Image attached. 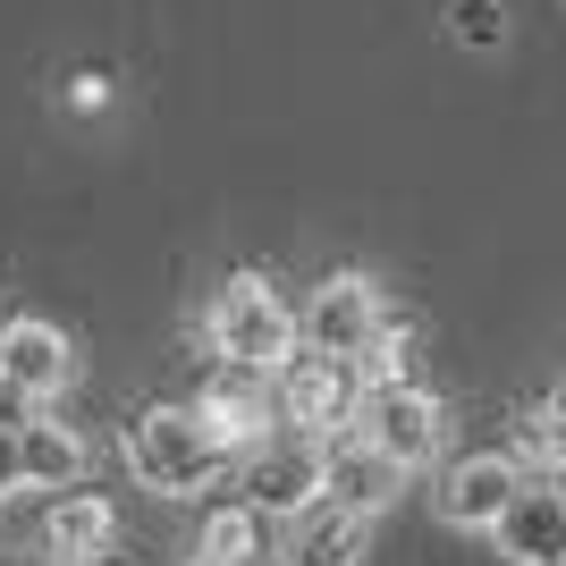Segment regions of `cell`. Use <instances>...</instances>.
<instances>
[{"label": "cell", "instance_id": "6", "mask_svg": "<svg viewBox=\"0 0 566 566\" xmlns=\"http://www.w3.org/2000/svg\"><path fill=\"white\" fill-rule=\"evenodd\" d=\"M491 549L507 566H566V473H524L491 516Z\"/></svg>", "mask_w": 566, "mask_h": 566}, {"label": "cell", "instance_id": "16", "mask_svg": "<svg viewBox=\"0 0 566 566\" xmlns=\"http://www.w3.org/2000/svg\"><path fill=\"white\" fill-rule=\"evenodd\" d=\"M524 473H566V398H533L516 406V431H507Z\"/></svg>", "mask_w": 566, "mask_h": 566}, {"label": "cell", "instance_id": "22", "mask_svg": "<svg viewBox=\"0 0 566 566\" xmlns=\"http://www.w3.org/2000/svg\"><path fill=\"white\" fill-rule=\"evenodd\" d=\"M558 398H566V389H558Z\"/></svg>", "mask_w": 566, "mask_h": 566}, {"label": "cell", "instance_id": "1", "mask_svg": "<svg viewBox=\"0 0 566 566\" xmlns=\"http://www.w3.org/2000/svg\"><path fill=\"white\" fill-rule=\"evenodd\" d=\"M203 338H212L220 364L280 373L287 355H296V305H287L280 287L262 280V271H237V280L212 296V313H203Z\"/></svg>", "mask_w": 566, "mask_h": 566}, {"label": "cell", "instance_id": "5", "mask_svg": "<svg viewBox=\"0 0 566 566\" xmlns=\"http://www.w3.org/2000/svg\"><path fill=\"white\" fill-rule=\"evenodd\" d=\"M389 322V305H380V280L373 271H331V280L305 296V313H296V347L313 355H364V338Z\"/></svg>", "mask_w": 566, "mask_h": 566}, {"label": "cell", "instance_id": "17", "mask_svg": "<svg viewBox=\"0 0 566 566\" xmlns=\"http://www.w3.org/2000/svg\"><path fill=\"white\" fill-rule=\"evenodd\" d=\"M355 380L364 389H389V380H415V322H380L355 355Z\"/></svg>", "mask_w": 566, "mask_h": 566}, {"label": "cell", "instance_id": "12", "mask_svg": "<svg viewBox=\"0 0 566 566\" xmlns=\"http://www.w3.org/2000/svg\"><path fill=\"white\" fill-rule=\"evenodd\" d=\"M322 491H331L338 507H355V516H380V507L406 491V465H389V457L347 423V431L322 440Z\"/></svg>", "mask_w": 566, "mask_h": 566}, {"label": "cell", "instance_id": "11", "mask_svg": "<svg viewBox=\"0 0 566 566\" xmlns=\"http://www.w3.org/2000/svg\"><path fill=\"white\" fill-rule=\"evenodd\" d=\"M364 549H373V516L338 507L331 491L305 499V507L280 524V566H364Z\"/></svg>", "mask_w": 566, "mask_h": 566}, {"label": "cell", "instance_id": "8", "mask_svg": "<svg viewBox=\"0 0 566 566\" xmlns=\"http://www.w3.org/2000/svg\"><path fill=\"white\" fill-rule=\"evenodd\" d=\"M271 406H280L271 373H254V364H220V373L203 380V398H195V423H203V440H212L220 457H245V449L271 440Z\"/></svg>", "mask_w": 566, "mask_h": 566}, {"label": "cell", "instance_id": "4", "mask_svg": "<svg viewBox=\"0 0 566 566\" xmlns=\"http://www.w3.org/2000/svg\"><path fill=\"white\" fill-rule=\"evenodd\" d=\"M271 389H280V423H296L305 440H331V431H347L355 423V406H364V380H355V364L347 355H313V347H296L271 373Z\"/></svg>", "mask_w": 566, "mask_h": 566}, {"label": "cell", "instance_id": "21", "mask_svg": "<svg viewBox=\"0 0 566 566\" xmlns=\"http://www.w3.org/2000/svg\"><path fill=\"white\" fill-rule=\"evenodd\" d=\"M187 566H203V558H187Z\"/></svg>", "mask_w": 566, "mask_h": 566}, {"label": "cell", "instance_id": "2", "mask_svg": "<svg viewBox=\"0 0 566 566\" xmlns=\"http://www.w3.org/2000/svg\"><path fill=\"white\" fill-rule=\"evenodd\" d=\"M118 449H127V473H136L144 491H161V499H195L220 465H229V457L203 440L195 406H144Z\"/></svg>", "mask_w": 566, "mask_h": 566}, {"label": "cell", "instance_id": "20", "mask_svg": "<svg viewBox=\"0 0 566 566\" xmlns=\"http://www.w3.org/2000/svg\"><path fill=\"white\" fill-rule=\"evenodd\" d=\"M69 102H76V111H102V102H111V76H94V69H85V76L69 85Z\"/></svg>", "mask_w": 566, "mask_h": 566}, {"label": "cell", "instance_id": "10", "mask_svg": "<svg viewBox=\"0 0 566 566\" xmlns=\"http://www.w3.org/2000/svg\"><path fill=\"white\" fill-rule=\"evenodd\" d=\"M69 380H76V347H69V331H51L43 313H18V322H0V389H9V398L43 406V398H60Z\"/></svg>", "mask_w": 566, "mask_h": 566}, {"label": "cell", "instance_id": "23", "mask_svg": "<svg viewBox=\"0 0 566 566\" xmlns=\"http://www.w3.org/2000/svg\"><path fill=\"white\" fill-rule=\"evenodd\" d=\"M94 566H102V558H94Z\"/></svg>", "mask_w": 566, "mask_h": 566}, {"label": "cell", "instance_id": "9", "mask_svg": "<svg viewBox=\"0 0 566 566\" xmlns=\"http://www.w3.org/2000/svg\"><path fill=\"white\" fill-rule=\"evenodd\" d=\"M516 482H524L516 449H473V457H449V465H440L431 507H440V524H457V533H491V516L516 499Z\"/></svg>", "mask_w": 566, "mask_h": 566}, {"label": "cell", "instance_id": "7", "mask_svg": "<svg viewBox=\"0 0 566 566\" xmlns=\"http://www.w3.org/2000/svg\"><path fill=\"white\" fill-rule=\"evenodd\" d=\"M237 499L262 507L271 524H287L305 499H322V440L287 431V440H262V449L237 457Z\"/></svg>", "mask_w": 566, "mask_h": 566}, {"label": "cell", "instance_id": "3", "mask_svg": "<svg viewBox=\"0 0 566 566\" xmlns=\"http://www.w3.org/2000/svg\"><path fill=\"white\" fill-rule=\"evenodd\" d=\"M355 431H364V440H373L389 465L423 473V465H440V449H449V398H440V389H423V380L364 389V406H355Z\"/></svg>", "mask_w": 566, "mask_h": 566}, {"label": "cell", "instance_id": "19", "mask_svg": "<svg viewBox=\"0 0 566 566\" xmlns=\"http://www.w3.org/2000/svg\"><path fill=\"white\" fill-rule=\"evenodd\" d=\"M25 482H18V423H0V507L18 499Z\"/></svg>", "mask_w": 566, "mask_h": 566}, {"label": "cell", "instance_id": "13", "mask_svg": "<svg viewBox=\"0 0 566 566\" xmlns=\"http://www.w3.org/2000/svg\"><path fill=\"white\" fill-rule=\"evenodd\" d=\"M111 542H118V507H111L102 491H76V482L51 499L43 533H34V549H43L51 566H94Z\"/></svg>", "mask_w": 566, "mask_h": 566}, {"label": "cell", "instance_id": "18", "mask_svg": "<svg viewBox=\"0 0 566 566\" xmlns=\"http://www.w3.org/2000/svg\"><path fill=\"white\" fill-rule=\"evenodd\" d=\"M449 34L473 43V51H499L507 43V9L499 0H449Z\"/></svg>", "mask_w": 566, "mask_h": 566}, {"label": "cell", "instance_id": "14", "mask_svg": "<svg viewBox=\"0 0 566 566\" xmlns=\"http://www.w3.org/2000/svg\"><path fill=\"white\" fill-rule=\"evenodd\" d=\"M18 482L25 491H69V482H85V440H76L69 423H51V415L18 423Z\"/></svg>", "mask_w": 566, "mask_h": 566}, {"label": "cell", "instance_id": "15", "mask_svg": "<svg viewBox=\"0 0 566 566\" xmlns=\"http://www.w3.org/2000/svg\"><path fill=\"white\" fill-rule=\"evenodd\" d=\"M195 558H203V566H262V558H271V516H262V507H245V499L212 507V516H203Z\"/></svg>", "mask_w": 566, "mask_h": 566}]
</instances>
